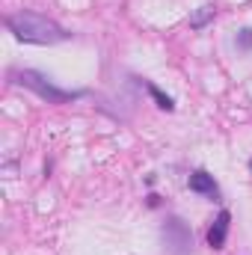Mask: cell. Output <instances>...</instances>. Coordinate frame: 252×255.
Returning <instances> with one entry per match:
<instances>
[{
	"mask_svg": "<svg viewBox=\"0 0 252 255\" xmlns=\"http://www.w3.org/2000/svg\"><path fill=\"white\" fill-rule=\"evenodd\" d=\"M6 30L24 42V45H57L65 42L71 33H65L63 27L45 15H36V12H15L6 18Z\"/></svg>",
	"mask_w": 252,
	"mask_h": 255,
	"instance_id": "1",
	"label": "cell"
},
{
	"mask_svg": "<svg viewBox=\"0 0 252 255\" xmlns=\"http://www.w3.org/2000/svg\"><path fill=\"white\" fill-rule=\"evenodd\" d=\"M15 83H18V86H24V89H30V92H36V95H39V98H45L48 104H65V101L80 98V92H68V89L54 86L45 74H39V71H33V68L18 71V74H15Z\"/></svg>",
	"mask_w": 252,
	"mask_h": 255,
	"instance_id": "2",
	"label": "cell"
},
{
	"mask_svg": "<svg viewBox=\"0 0 252 255\" xmlns=\"http://www.w3.org/2000/svg\"><path fill=\"white\" fill-rule=\"evenodd\" d=\"M160 235H163V244H166V253L169 255H190V250H193V235H190L184 220L169 217L160 226Z\"/></svg>",
	"mask_w": 252,
	"mask_h": 255,
	"instance_id": "3",
	"label": "cell"
},
{
	"mask_svg": "<svg viewBox=\"0 0 252 255\" xmlns=\"http://www.w3.org/2000/svg\"><path fill=\"white\" fill-rule=\"evenodd\" d=\"M229 223H232V214H229V211H220V217L214 220V226H211V232H208V247L223 250L226 235H229Z\"/></svg>",
	"mask_w": 252,
	"mask_h": 255,
	"instance_id": "4",
	"label": "cell"
},
{
	"mask_svg": "<svg viewBox=\"0 0 252 255\" xmlns=\"http://www.w3.org/2000/svg\"><path fill=\"white\" fill-rule=\"evenodd\" d=\"M190 190L193 193H202V196H211V199H217V181H214V175H208V172H193L190 175Z\"/></svg>",
	"mask_w": 252,
	"mask_h": 255,
	"instance_id": "5",
	"label": "cell"
},
{
	"mask_svg": "<svg viewBox=\"0 0 252 255\" xmlns=\"http://www.w3.org/2000/svg\"><path fill=\"white\" fill-rule=\"evenodd\" d=\"M214 15H217L214 6H199V9L190 15V27H193V30H202L208 21H214Z\"/></svg>",
	"mask_w": 252,
	"mask_h": 255,
	"instance_id": "6",
	"label": "cell"
},
{
	"mask_svg": "<svg viewBox=\"0 0 252 255\" xmlns=\"http://www.w3.org/2000/svg\"><path fill=\"white\" fill-rule=\"evenodd\" d=\"M145 89H148V95L157 101V107H160V110H172V107H175V104H172V98H169V95H163L154 83H145Z\"/></svg>",
	"mask_w": 252,
	"mask_h": 255,
	"instance_id": "7",
	"label": "cell"
},
{
	"mask_svg": "<svg viewBox=\"0 0 252 255\" xmlns=\"http://www.w3.org/2000/svg\"><path fill=\"white\" fill-rule=\"evenodd\" d=\"M238 48H241V51H252V27H247V30L238 33Z\"/></svg>",
	"mask_w": 252,
	"mask_h": 255,
	"instance_id": "8",
	"label": "cell"
},
{
	"mask_svg": "<svg viewBox=\"0 0 252 255\" xmlns=\"http://www.w3.org/2000/svg\"><path fill=\"white\" fill-rule=\"evenodd\" d=\"M250 166H252V163H250Z\"/></svg>",
	"mask_w": 252,
	"mask_h": 255,
	"instance_id": "9",
	"label": "cell"
}]
</instances>
